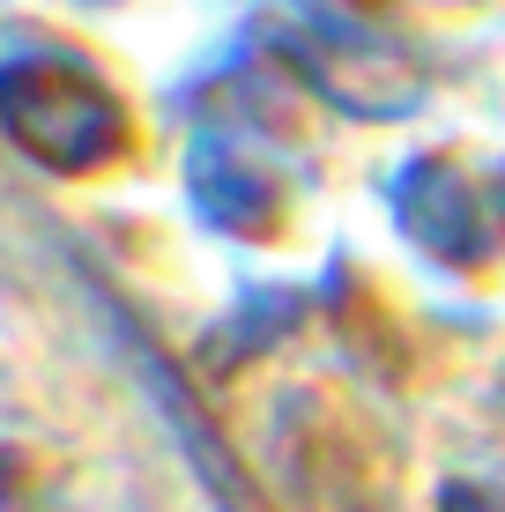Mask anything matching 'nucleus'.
Masks as SVG:
<instances>
[{
	"mask_svg": "<svg viewBox=\"0 0 505 512\" xmlns=\"http://www.w3.org/2000/svg\"><path fill=\"white\" fill-rule=\"evenodd\" d=\"M0 119L52 171H97L127 149L119 97L97 75H75V67H15L0 82Z\"/></svg>",
	"mask_w": 505,
	"mask_h": 512,
	"instance_id": "f257e3e1",
	"label": "nucleus"
},
{
	"mask_svg": "<svg viewBox=\"0 0 505 512\" xmlns=\"http://www.w3.org/2000/svg\"><path fill=\"white\" fill-rule=\"evenodd\" d=\"M446 512H491V505H483L476 490H454V498H446Z\"/></svg>",
	"mask_w": 505,
	"mask_h": 512,
	"instance_id": "f03ea898",
	"label": "nucleus"
}]
</instances>
